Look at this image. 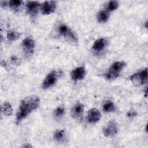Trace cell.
Returning a JSON list of instances; mask_svg holds the SVG:
<instances>
[{"label": "cell", "mask_w": 148, "mask_h": 148, "mask_svg": "<svg viewBox=\"0 0 148 148\" xmlns=\"http://www.w3.org/2000/svg\"><path fill=\"white\" fill-rule=\"evenodd\" d=\"M58 33L60 35L66 38L73 42H77V38L69 27L65 24H61L58 27Z\"/></svg>", "instance_id": "5b68a950"}, {"label": "cell", "mask_w": 148, "mask_h": 148, "mask_svg": "<svg viewBox=\"0 0 148 148\" xmlns=\"http://www.w3.org/2000/svg\"><path fill=\"white\" fill-rule=\"evenodd\" d=\"M125 66V62L124 61L114 62L110 66L109 71L106 73L105 77L107 79H113L117 78Z\"/></svg>", "instance_id": "7a4b0ae2"}, {"label": "cell", "mask_w": 148, "mask_h": 148, "mask_svg": "<svg viewBox=\"0 0 148 148\" xmlns=\"http://www.w3.org/2000/svg\"><path fill=\"white\" fill-rule=\"evenodd\" d=\"M65 113V109L63 107H58L56 109V110L54 112V114L57 118H60V117H62Z\"/></svg>", "instance_id": "44dd1931"}, {"label": "cell", "mask_w": 148, "mask_h": 148, "mask_svg": "<svg viewBox=\"0 0 148 148\" xmlns=\"http://www.w3.org/2000/svg\"><path fill=\"white\" fill-rule=\"evenodd\" d=\"M1 4L2 7H5L8 5V2H6V1H1Z\"/></svg>", "instance_id": "603a6c76"}, {"label": "cell", "mask_w": 148, "mask_h": 148, "mask_svg": "<svg viewBox=\"0 0 148 148\" xmlns=\"http://www.w3.org/2000/svg\"><path fill=\"white\" fill-rule=\"evenodd\" d=\"M137 115L136 112L135 110H130L129 111H128V112L127 113V116L128 117H134Z\"/></svg>", "instance_id": "7402d4cb"}, {"label": "cell", "mask_w": 148, "mask_h": 148, "mask_svg": "<svg viewBox=\"0 0 148 148\" xmlns=\"http://www.w3.org/2000/svg\"><path fill=\"white\" fill-rule=\"evenodd\" d=\"M109 17V13L108 10H101L97 13V18L99 23L106 22Z\"/></svg>", "instance_id": "5bb4252c"}, {"label": "cell", "mask_w": 148, "mask_h": 148, "mask_svg": "<svg viewBox=\"0 0 148 148\" xmlns=\"http://www.w3.org/2000/svg\"><path fill=\"white\" fill-rule=\"evenodd\" d=\"M58 77V73L56 71H52L45 77L42 84V87L43 89H47L53 86Z\"/></svg>", "instance_id": "277c9868"}, {"label": "cell", "mask_w": 148, "mask_h": 148, "mask_svg": "<svg viewBox=\"0 0 148 148\" xmlns=\"http://www.w3.org/2000/svg\"><path fill=\"white\" fill-rule=\"evenodd\" d=\"M40 5V3L37 1H28L26 5V9L29 14L34 15L38 12Z\"/></svg>", "instance_id": "4fadbf2b"}, {"label": "cell", "mask_w": 148, "mask_h": 148, "mask_svg": "<svg viewBox=\"0 0 148 148\" xmlns=\"http://www.w3.org/2000/svg\"><path fill=\"white\" fill-rule=\"evenodd\" d=\"M40 102V98L35 95L27 96L22 99L16 114V123L18 124L32 111L36 110L39 107Z\"/></svg>", "instance_id": "6da1fadb"}, {"label": "cell", "mask_w": 148, "mask_h": 148, "mask_svg": "<svg viewBox=\"0 0 148 148\" xmlns=\"http://www.w3.org/2000/svg\"><path fill=\"white\" fill-rule=\"evenodd\" d=\"M1 111L5 116H9L12 114V107L11 104L8 102H5L1 108Z\"/></svg>", "instance_id": "2e32d148"}, {"label": "cell", "mask_w": 148, "mask_h": 148, "mask_svg": "<svg viewBox=\"0 0 148 148\" xmlns=\"http://www.w3.org/2000/svg\"><path fill=\"white\" fill-rule=\"evenodd\" d=\"M84 106L82 103H77L75 104L71 109V116L74 119H77L80 117L84 111Z\"/></svg>", "instance_id": "8fae6325"}, {"label": "cell", "mask_w": 148, "mask_h": 148, "mask_svg": "<svg viewBox=\"0 0 148 148\" xmlns=\"http://www.w3.org/2000/svg\"><path fill=\"white\" fill-rule=\"evenodd\" d=\"M101 117L99 111L96 108L90 109L87 113V121L90 123H95L98 122Z\"/></svg>", "instance_id": "30bf717a"}, {"label": "cell", "mask_w": 148, "mask_h": 148, "mask_svg": "<svg viewBox=\"0 0 148 148\" xmlns=\"http://www.w3.org/2000/svg\"><path fill=\"white\" fill-rule=\"evenodd\" d=\"M66 138L65 131L63 130H57L54 133V139L58 142L65 141Z\"/></svg>", "instance_id": "9a60e30c"}, {"label": "cell", "mask_w": 148, "mask_h": 148, "mask_svg": "<svg viewBox=\"0 0 148 148\" xmlns=\"http://www.w3.org/2000/svg\"><path fill=\"white\" fill-rule=\"evenodd\" d=\"M86 69L83 66L76 68L73 69L71 73V78L74 81H79L82 80L86 75Z\"/></svg>", "instance_id": "9c48e42d"}, {"label": "cell", "mask_w": 148, "mask_h": 148, "mask_svg": "<svg viewBox=\"0 0 148 148\" xmlns=\"http://www.w3.org/2000/svg\"><path fill=\"white\" fill-rule=\"evenodd\" d=\"M6 37L10 41H15L20 38V34L15 31L9 30L7 32Z\"/></svg>", "instance_id": "d6986e66"}, {"label": "cell", "mask_w": 148, "mask_h": 148, "mask_svg": "<svg viewBox=\"0 0 148 148\" xmlns=\"http://www.w3.org/2000/svg\"><path fill=\"white\" fill-rule=\"evenodd\" d=\"M131 81L136 86H140L147 82V69H142L139 72L134 73L130 76Z\"/></svg>", "instance_id": "3957f363"}, {"label": "cell", "mask_w": 148, "mask_h": 148, "mask_svg": "<svg viewBox=\"0 0 148 148\" xmlns=\"http://www.w3.org/2000/svg\"><path fill=\"white\" fill-rule=\"evenodd\" d=\"M23 3V1L20 0H11L8 2V5L10 8L14 12H17L21 5Z\"/></svg>", "instance_id": "ac0fdd59"}, {"label": "cell", "mask_w": 148, "mask_h": 148, "mask_svg": "<svg viewBox=\"0 0 148 148\" xmlns=\"http://www.w3.org/2000/svg\"><path fill=\"white\" fill-rule=\"evenodd\" d=\"M56 8V2L53 1L44 2L40 6V10L43 14L48 15L54 12Z\"/></svg>", "instance_id": "ba28073f"}, {"label": "cell", "mask_w": 148, "mask_h": 148, "mask_svg": "<svg viewBox=\"0 0 148 148\" xmlns=\"http://www.w3.org/2000/svg\"><path fill=\"white\" fill-rule=\"evenodd\" d=\"M103 135L106 137H112L117 133V127L113 121H110L103 128Z\"/></svg>", "instance_id": "52a82bcc"}, {"label": "cell", "mask_w": 148, "mask_h": 148, "mask_svg": "<svg viewBox=\"0 0 148 148\" xmlns=\"http://www.w3.org/2000/svg\"><path fill=\"white\" fill-rule=\"evenodd\" d=\"M119 6V3L116 1H109L107 5L108 11H114L117 9Z\"/></svg>", "instance_id": "ffe728a7"}, {"label": "cell", "mask_w": 148, "mask_h": 148, "mask_svg": "<svg viewBox=\"0 0 148 148\" xmlns=\"http://www.w3.org/2000/svg\"><path fill=\"white\" fill-rule=\"evenodd\" d=\"M35 46V43L34 40L29 36L25 38L21 42V47L25 53L27 54H32Z\"/></svg>", "instance_id": "8992f818"}, {"label": "cell", "mask_w": 148, "mask_h": 148, "mask_svg": "<svg viewBox=\"0 0 148 148\" xmlns=\"http://www.w3.org/2000/svg\"><path fill=\"white\" fill-rule=\"evenodd\" d=\"M116 109V106L113 102L111 101H106L103 105V110L105 113H110L114 112Z\"/></svg>", "instance_id": "e0dca14e"}, {"label": "cell", "mask_w": 148, "mask_h": 148, "mask_svg": "<svg viewBox=\"0 0 148 148\" xmlns=\"http://www.w3.org/2000/svg\"><path fill=\"white\" fill-rule=\"evenodd\" d=\"M107 41L105 38H99L96 40L92 45V49L96 52L102 51L106 47Z\"/></svg>", "instance_id": "7c38bea8"}]
</instances>
